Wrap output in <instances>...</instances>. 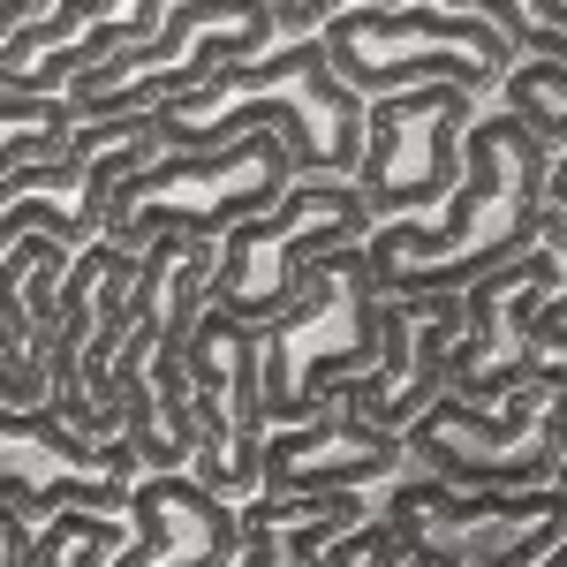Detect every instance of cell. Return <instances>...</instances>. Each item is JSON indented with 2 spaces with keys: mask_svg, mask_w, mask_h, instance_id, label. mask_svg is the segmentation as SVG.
Wrapping results in <instances>:
<instances>
[{
  "mask_svg": "<svg viewBox=\"0 0 567 567\" xmlns=\"http://www.w3.org/2000/svg\"><path fill=\"white\" fill-rule=\"evenodd\" d=\"M560 144L529 130V122H499V159L484 182H454V197L432 219H371V235L355 243L363 272L379 296H462L470 280L499 272L545 235V213L567 205L560 182Z\"/></svg>",
  "mask_w": 567,
  "mask_h": 567,
  "instance_id": "6da1fadb",
  "label": "cell"
},
{
  "mask_svg": "<svg viewBox=\"0 0 567 567\" xmlns=\"http://www.w3.org/2000/svg\"><path fill=\"white\" fill-rule=\"evenodd\" d=\"M144 122L159 152H205L227 136L272 130L288 144L296 182H349L363 144V99L326 69L318 39H280V53H250L235 69H213L205 84L144 106Z\"/></svg>",
  "mask_w": 567,
  "mask_h": 567,
  "instance_id": "7a4b0ae2",
  "label": "cell"
},
{
  "mask_svg": "<svg viewBox=\"0 0 567 567\" xmlns=\"http://www.w3.org/2000/svg\"><path fill=\"white\" fill-rule=\"evenodd\" d=\"M288 182H296V167H288V144L272 130L227 136V144H205V152H152L144 167H130L106 189L99 243H114V250H144L152 235L219 243L235 219L265 213Z\"/></svg>",
  "mask_w": 567,
  "mask_h": 567,
  "instance_id": "3957f363",
  "label": "cell"
},
{
  "mask_svg": "<svg viewBox=\"0 0 567 567\" xmlns=\"http://www.w3.org/2000/svg\"><path fill=\"white\" fill-rule=\"evenodd\" d=\"M303 303L258 326V401L265 424H303L318 416L341 379H355L379 355V288L363 272V250H318L303 265Z\"/></svg>",
  "mask_w": 567,
  "mask_h": 567,
  "instance_id": "277c9868",
  "label": "cell"
},
{
  "mask_svg": "<svg viewBox=\"0 0 567 567\" xmlns=\"http://www.w3.org/2000/svg\"><path fill=\"white\" fill-rule=\"evenodd\" d=\"M371 523L409 567H529L537 553L567 545V507L560 484L537 492H462L424 470H401L379 484Z\"/></svg>",
  "mask_w": 567,
  "mask_h": 567,
  "instance_id": "5b68a950",
  "label": "cell"
},
{
  "mask_svg": "<svg viewBox=\"0 0 567 567\" xmlns=\"http://www.w3.org/2000/svg\"><path fill=\"white\" fill-rule=\"evenodd\" d=\"M401 454L409 470H424L439 484H462V492H537V484H560V386H515L499 401H454L432 393L409 424H401Z\"/></svg>",
  "mask_w": 567,
  "mask_h": 567,
  "instance_id": "8992f818",
  "label": "cell"
},
{
  "mask_svg": "<svg viewBox=\"0 0 567 567\" xmlns=\"http://www.w3.org/2000/svg\"><path fill=\"white\" fill-rule=\"evenodd\" d=\"M371 235V213L349 182H288L265 213L235 219L213 243V288L205 303L243 318V326H265L288 303H303L310 272L303 265L318 250H349Z\"/></svg>",
  "mask_w": 567,
  "mask_h": 567,
  "instance_id": "52a82bcc",
  "label": "cell"
},
{
  "mask_svg": "<svg viewBox=\"0 0 567 567\" xmlns=\"http://www.w3.org/2000/svg\"><path fill=\"white\" fill-rule=\"evenodd\" d=\"M560 243H567V205H553L545 235L529 243L523 258H507L499 272H484V280L462 288V333L446 341V386L439 393L484 409V401H499L515 386H567V363L529 341L537 303H553L567 288Z\"/></svg>",
  "mask_w": 567,
  "mask_h": 567,
  "instance_id": "ba28073f",
  "label": "cell"
},
{
  "mask_svg": "<svg viewBox=\"0 0 567 567\" xmlns=\"http://www.w3.org/2000/svg\"><path fill=\"white\" fill-rule=\"evenodd\" d=\"M136 462L122 439H76L69 424H53L45 409H0V507L16 515H122L130 507Z\"/></svg>",
  "mask_w": 567,
  "mask_h": 567,
  "instance_id": "9c48e42d",
  "label": "cell"
},
{
  "mask_svg": "<svg viewBox=\"0 0 567 567\" xmlns=\"http://www.w3.org/2000/svg\"><path fill=\"white\" fill-rule=\"evenodd\" d=\"M409 470L401 439L326 401L303 424H272L258 454V492H379Z\"/></svg>",
  "mask_w": 567,
  "mask_h": 567,
  "instance_id": "30bf717a",
  "label": "cell"
},
{
  "mask_svg": "<svg viewBox=\"0 0 567 567\" xmlns=\"http://www.w3.org/2000/svg\"><path fill=\"white\" fill-rule=\"evenodd\" d=\"M122 515H130L136 545H144V567H227L235 545H243L235 507L197 492L182 470H136Z\"/></svg>",
  "mask_w": 567,
  "mask_h": 567,
  "instance_id": "8fae6325",
  "label": "cell"
},
{
  "mask_svg": "<svg viewBox=\"0 0 567 567\" xmlns=\"http://www.w3.org/2000/svg\"><path fill=\"white\" fill-rule=\"evenodd\" d=\"M492 106L515 114V122H529L545 144L567 152V69H560V53H523V61L492 84Z\"/></svg>",
  "mask_w": 567,
  "mask_h": 567,
  "instance_id": "7c38bea8",
  "label": "cell"
},
{
  "mask_svg": "<svg viewBox=\"0 0 567 567\" xmlns=\"http://www.w3.org/2000/svg\"><path fill=\"white\" fill-rule=\"evenodd\" d=\"M326 567H409V560L386 545L379 523H355V529H341V545H326Z\"/></svg>",
  "mask_w": 567,
  "mask_h": 567,
  "instance_id": "4fadbf2b",
  "label": "cell"
},
{
  "mask_svg": "<svg viewBox=\"0 0 567 567\" xmlns=\"http://www.w3.org/2000/svg\"><path fill=\"white\" fill-rule=\"evenodd\" d=\"M31 515H16V507H0V567H31Z\"/></svg>",
  "mask_w": 567,
  "mask_h": 567,
  "instance_id": "5bb4252c",
  "label": "cell"
},
{
  "mask_svg": "<svg viewBox=\"0 0 567 567\" xmlns=\"http://www.w3.org/2000/svg\"><path fill=\"white\" fill-rule=\"evenodd\" d=\"M53 0H0V39L16 31V23H31V16H45Z\"/></svg>",
  "mask_w": 567,
  "mask_h": 567,
  "instance_id": "9a60e30c",
  "label": "cell"
},
{
  "mask_svg": "<svg viewBox=\"0 0 567 567\" xmlns=\"http://www.w3.org/2000/svg\"><path fill=\"white\" fill-rule=\"evenodd\" d=\"M523 8H529L537 31H560V0H523Z\"/></svg>",
  "mask_w": 567,
  "mask_h": 567,
  "instance_id": "2e32d148",
  "label": "cell"
}]
</instances>
